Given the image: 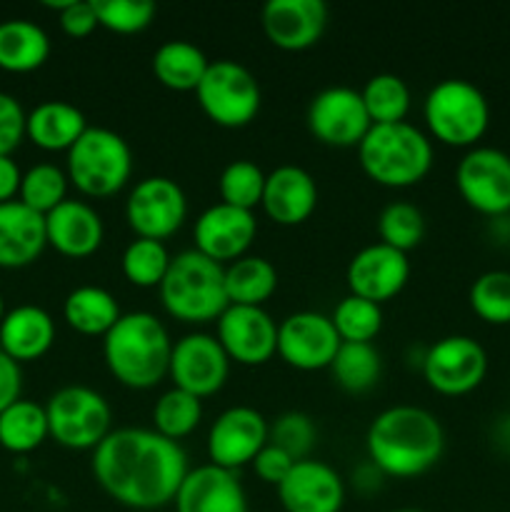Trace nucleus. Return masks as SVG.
<instances>
[{"label": "nucleus", "instance_id": "obj_1", "mask_svg": "<svg viewBox=\"0 0 510 512\" xmlns=\"http://www.w3.org/2000/svg\"><path fill=\"white\" fill-rule=\"evenodd\" d=\"M95 483L108 498L130 510L173 505L188 475V455L175 440L153 428H115L90 458Z\"/></svg>", "mask_w": 510, "mask_h": 512}, {"label": "nucleus", "instance_id": "obj_2", "mask_svg": "<svg viewBox=\"0 0 510 512\" xmlns=\"http://www.w3.org/2000/svg\"><path fill=\"white\" fill-rule=\"evenodd\" d=\"M365 450L370 463L388 478H418L443 455L445 430L430 410L390 405L368 425Z\"/></svg>", "mask_w": 510, "mask_h": 512}, {"label": "nucleus", "instance_id": "obj_3", "mask_svg": "<svg viewBox=\"0 0 510 512\" xmlns=\"http://www.w3.org/2000/svg\"><path fill=\"white\" fill-rule=\"evenodd\" d=\"M173 343L158 315L133 310L105 333L103 360L110 375L130 390H150L168 378Z\"/></svg>", "mask_w": 510, "mask_h": 512}, {"label": "nucleus", "instance_id": "obj_4", "mask_svg": "<svg viewBox=\"0 0 510 512\" xmlns=\"http://www.w3.org/2000/svg\"><path fill=\"white\" fill-rule=\"evenodd\" d=\"M363 173L385 188L418 185L433 168V140L418 125L400 123L373 125L358 148Z\"/></svg>", "mask_w": 510, "mask_h": 512}, {"label": "nucleus", "instance_id": "obj_5", "mask_svg": "<svg viewBox=\"0 0 510 512\" xmlns=\"http://www.w3.org/2000/svg\"><path fill=\"white\" fill-rule=\"evenodd\" d=\"M160 303L180 323H213L228 308L225 265L205 258L195 248L173 255L158 288Z\"/></svg>", "mask_w": 510, "mask_h": 512}, {"label": "nucleus", "instance_id": "obj_6", "mask_svg": "<svg viewBox=\"0 0 510 512\" xmlns=\"http://www.w3.org/2000/svg\"><path fill=\"white\" fill-rule=\"evenodd\" d=\"M423 120L430 138L450 148H475L488 133L490 105L483 90L465 78H445L428 90Z\"/></svg>", "mask_w": 510, "mask_h": 512}, {"label": "nucleus", "instance_id": "obj_7", "mask_svg": "<svg viewBox=\"0 0 510 512\" xmlns=\"http://www.w3.org/2000/svg\"><path fill=\"white\" fill-rule=\"evenodd\" d=\"M68 180L88 198H110L133 175V150L128 140L103 125H88L78 143L65 153Z\"/></svg>", "mask_w": 510, "mask_h": 512}, {"label": "nucleus", "instance_id": "obj_8", "mask_svg": "<svg viewBox=\"0 0 510 512\" xmlns=\"http://www.w3.org/2000/svg\"><path fill=\"white\" fill-rule=\"evenodd\" d=\"M50 438L68 450H95L113 430V408L88 385H65L45 403Z\"/></svg>", "mask_w": 510, "mask_h": 512}, {"label": "nucleus", "instance_id": "obj_9", "mask_svg": "<svg viewBox=\"0 0 510 512\" xmlns=\"http://www.w3.org/2000/svg\"><path fill=\"white\" fill-rule=\"evenodd\" d=\"M200 110L220 128H245L258 115L263 95L260 83L243 63L230 58L210 60L195 88Z\"/></svg>", "mask_w": 510, "mask_h": 512}, {"label": "nucleus", "instance_id": "obj_10", "mask_svg": "<svg viewBox=\"0 0 510 512\" xmlns=\"http://www.w3.org/2000/svg\"><path fill=\"white\" fill-rule=\"evenodd\" d=\"M455 188L465 205L488 218L510 213V155L490 145L465 150L455 165Z\"/></svg>", "mask_w": 510, "mask_h": 512}, {"label": "nucleus", "instance_id": "obj_11", "mask_svg": "<svg viewBox=\"0 0 510 512\" xmlns=\"http://www.w3.org/2000/svg\"><path fill=\"white\" fill-rule=\"evenodd\" d=\"M420 368L430 390L458 398L480 388L488 375V353L470 335H445L425 350Z\"/></svg>", "mask_w": 510, "mask_h": 512}, {"label": "nucleus", "instance_id": "obj_12", "mask_svg": "<svg viewBox=\"0 0 510 512\" xmlns=\"http://www.w3.org/2000/svg\"><path fill=\"white\" fill-rule=\"evenodd\" d=\"M185 218V190L168 175H148L130 188L125 200V220L135 238L165 240L183 228Z\"/></svg>", "mask_w": 510, "mask_h": 512}, {"label": "nucleus", "instance_id": "obj_13", "mask_svg": "<svg viewBox=\"0 0 510 512\" xmlns=\"http://www.w3.org/2000/svg\"><path fill=\"white\" fill-rule=\"evenodd\" d=\"M305 120L313 138L330 148H358L373 128L363 95L348 85H330L315 93Z\"/></svg>", "mask_w": 510, "mask_h": 512}, {"label": "nucleus", "instance_id": "obj_14", "mask_svg": "<svg viewBox=\"0 0 510 512\" xmlns=\"http://www.w3.org/2000/svg\"><path fill=\"white\" fill-rule=\"evenodd\" d=\"M228 375L230 358L215 335L195 330V333L183 335L173 343L168 368L173 388H180L203 400L223 390V385L228 383Z\"/></svg>", "mask_w": 510, "mask_h": 512}, {"label": "nucleus", "instance_id": "obj_15", "mask_svg": "<svg viewBox=\"0 0 510 512\" xmlns=\"http://www.w3.org/2000/svg\"><path fill=\"white\" fill-rule=\"evenodd\" d=\"M215 338L228 353L230 363L265 365L278 355V323L265 308L228 305L215 320Z\"/></svg>", "mask_w": 510, "mask_h": 512}, {"label": "nucleus", "instance_id": "obj_16", "mask_svg": "<svg viewBox=\"0 0 510 512\" xmlns=\"http://www.w3.org/2000/svg\"><path fill=\"white\" fill-rule=\"evenodd\" d=\"M270 423L260 410L250 405H233L213 420L208 430V460L223 470L250 465L255 455L268 445Z\"/></svg>", "mask_w": 510, "mask_h": 512}, {"label": "nucleus", "instance_id": "obj_17", "mask_svg": "<svg viewBox=\"0 0 510 512\" xmlns=\"http://www.w3.org/2000/svg\"><path fill=\"white\" fill-rule=\"evenodd\" d=\"M340 343L330 315L315 310H298L278 323V355L295 370L330 368Z\"/></svg>", "mask_w": 510, "mask_h": 512}, {"label": "nucleus", "instance_id": "obj_18", "mask_svg": "<svg viewBox=\"0 0 510 512\" xmlns=\"http://www.w3.org/2000/svg\"><path fill=\"white\" fill-rule=\"evenodd\" d=\"M255 235H258V220H255L253 210L233 208L220 200L208 205L193 225L195 250L220 265H228L248 255Z\"/></svg>", "mask_w": 510, "mask_h": 512}, {"label": "nucleus", "instance_id": "obj_19", "mask_svg": "<svg viewBox=\"0 0 510 512\" xmlns=\"http://www.w3.org/2000/svg\"><path fill=\"white\" fill-rule=\"evenodd\" d=\"M410 280L408 253L390 248L385 243H370L350 258L345 268V283L350 295L370 300V303H388Z\"/></svg>", "mask_w": 510, "mask_h": 512}, {"label": "nucleus", "instance_id": "obj_20", "mask_svg": "<svg viewBox=\"0 0 510 512\" xmlns=\"http://www.w3.org/2000/svg\"><path fill=\"white\" fill-rule=\"evenodd\" d=\"M275 490L285 512H340L345 505V480L315 458L295 460Z\"/></svg>", "mask_w": 510, "mask_h": 512}, {"label": "nucleus", "instance_id": "obj_21", "mask_svg": "<svg viewBox=\"0 0 510 512\" xmlns=\"http://www.w3.org/2000/svg\"><path fill=\"white\" fill-rule=\"evenodd\" d=\"M263 33L275 48L305 50L318 43L328 25L323 0H268L263 5Z\"/></svg>", "mask_w": 510, "mask_h": 512}, {"label": "nucleus", "instance_id": "obj_22", "mask_svg": "<svg viewBox=\"0 0 510 512\" xmlns=\"http://www.w3.org/2000/svg\"><path fill=\"white\" fill-rule=\"evenodd\" d=\"M173 505L175 512H248V495L233 470L205 463L188 470Z\"/></svg>", "mask_w": 510, "mask_h": 512}, {"label": "nucleus", "instance_id": "obj_23", "mask_svg": "<svg viewBox=\"0 0 510 512\" xmlns=\"http://www.w3.org/2000/svg\"><path fill=\"white\" fill-rule=\"evenodd\" d=\"M318 205V185L315 178L300 165H278L265 173V188L260 208L273 223L293 228L305 223Z\"/></svg>", "mask_w": 510, "mask_h": 512}, {"label": "nucleus", "instance_id": "obj_24", "mask_svg": "<svg viewBox=\"0 0 510 512\" xmlns=\"http://www.w3.org/2000/svg\"><path fill=\"white\" fill-rule=\"evenodd\" d=\"M45 238L65 258H88L103 245L105 225L93 205L68 198L45 215Z\"/></svg>", "mask_w": 510, "mask_h": 512}, {"label": "nucleus", "instance_id": "obj_25", "mask_svg": "<svg viewBox=\"0 0 510 512\" xmlns=\"http://www.w3.org/2000/svg\"><path fill=\"white\" fill-rule=\"evenodd\" d=\"M45 245V215L20 200L0 203V268H25L35 263Z\"/></svg>", "mask_w": 510, "mask_h": 512}, {"label": "nucleus", "instance_id": "obj_26", "mask_svg": "<svg viewBox=\"0 0 510 512\" xmlns=\"http://www.w3.org/2000/svg\"><path fill=\"white\" fill-rule=\"evenodd\" d=\"M55 320L40 305H15L0 320V350L15 363L38 360L53 348Z\"/></svg>", "mask_w": 510, "mask_h": 512}, {"label": "nucleus", "instance_id": "obj_27", "mask_svg": "<svg viewBox=\"0 0 510 512\" xmlns=\"http://www.w3.org/2000/svg\"><path fill=\"white\" fill-rule=\"evenodd\" d=\"M88 130L83 110L68 100H43L35 105L25 120V135L43 150L68 153L80 135Z\"/></svg>", "mask_w": 510, "mask_h": 512}, {"label": "nucleus", "instance_id": "obj_28", "mask_svg": "<svg viewBox=\"0 0 510 512\" xmlns=\"http://www.w3.org/2000/svg\"><path fill=\"white\" fill-rule=\"evenodd\" d=\"M50 55V38L38 23L10 18L0 23V68L8 73L38 70Z\"/></svg>", "mask_w": 510, "mask_h": 512}, {"label": "nucleus", "instance_id": "obj_29", "mask_svg": "<svg viewBox=\"0 0 510 512\" xmlns=\"http://www.w3.org/2000/svg\"><path fill=\"white\" fill-rule=\"evenodd\" d=\"M120 315L123 310H120L115 295L100 285H80L65 295L63 318L80 335L105 338V333L120 320Z\"/></svg>", "mask_w": 510, "mask_h": 512}, {"label": "nucleus", "instance_id": "obj_30", "mask_svg": "<svg viewBox=\"0 0 510 512\" xmlns=\"http://www.w3.org/2000/svg\"><path fill=\"white\" fill-rule=\"evenodd\" d=\"M278 290V270L263 255H243L225 265V293L230 305L263 308Z\"/></svg>", "mask_w": 510, "mask_h": 512}, {"label": "nucleus", "instance_id": "obj_31", "mask_svg": "<svg viewBox=\"0 0 510 512\" xmlns=\"http://www.w3.org/2000/svg\"><path fill=\"white\" fill-rule=\"evenodd\" d=\"M210 60L203 50L190 40H165L153 53V73L165 88L188 93L200 85Z\"/></svg>", "mask_w": 510, "mask_h": 512}, {"label": "nucleus", "instance_id": "obj_32", "mask_svg": "<svg viewBox=\"0 0 510 512\" xmlns=\"http://www.w3.org/2000/svg\"><path fill=\"white\" fill-rule=\"evenodd\" d=\"M50 438L45 405L18 398L0 413V448L25 455L38 450Z\"/></svg>", "mask_w": 510, "mask_h": 512}, {"label": "nucleus", "instance_id": "obj_33", "mask_svg": "<svg viewBox=\"0 0 510 512\" xmlns=\"http://www.w3.org/2000/svg\"><path fill=\"white\" fill-rule=\"evenodd\" d=\"M380 368L383 363L373 343H340L328 370L345 393L360 395L378 383Z\"/></svg>", "mask_w": 510, "mask_h": 512}, {"label": "nucleus", "instance_id": "obj_34", "mask_svg": "<svg viewBox=\"0 0 510 512\" xmlns=\"http://www.w3.org/2000/svg\"><path fill=\"white\" fill-rule=\"evenodd\" d=\"M360 95L373 125L400 123L408 118L413 103L408 83L395 73H378L368 78V83L360 88Z\"/></svg>", "mask_w": 510, "mask_h": 512}, {"label": "nucleus", "instance_id": "obj_35", "mask_svg": "<svg viewBox=\"0 0 510 512\" xmlns=\"http://www.w3.org/2000/svg\"><path fill=\"white\" fill-rule=\"evenodd\" d=\"M150 418L155 433L178 443L180 438H188L203 420V400L180 388H170L158 395Z\"/></svg>", "mask_w": 510, "mask_h": 512}, {"label": "nucleus", "instance_id": "obj_36", "mask_svg": "<svg viewBox=\"0 0 510 512\" xmlns=\"http://www.w3.org/2000/svg\"><path fill=\"white\" fill-rule=\"evenodd\" d=\"M170 260L173 255L165 248L163 240L135 238L125 245L123 255H120V270L135 288H160L170 268Z\"/></svg>", "mask_w": 510, "mask_h": 512}, {"label": "nucleus", "instance_id": "obj_37", "mask_svg": "<svg viewBox=\"0 0 510 512\" xmlns=\"http://www.w3.org/2000/svg\"><path fill=\"white\" fill-rule=\"evenodd\" d=\"M68 173L55 163L30 165L20 180L18 200L40 215H48L68 200Z\"/></svg>", "mask_w": 510, "mask_h": 512}, {"label": "nucleus", "instance_id": "obj_38", "mask_svg": "<svg viewBox=\"0 0 510 512\" xmlns=\"http://www.w3.org/2000/svg\"><path fill=\"white\" fill-rule=\"evenodd\" d=\"M330 320L343 343H373L375 335L383 330V308L348 293L343 300H338Z\"/></svg>", "mask_w": 510, "mask_h": 512}, {"label": "nucleus", "instance_id": "obj_39", "mask_svg": "<svg viewBox=\"0 0 510 512\" xmlns=\"http://www.w3.org/2000/svg\"><path fill=\"white\" fill-rule=\"evenodd\" d=\"M265 173L253 160H230L218 178L220 203L240 210H255L263 200Z\"/></svg>", "mask_w": 510, "mask_h": 512}, {"label": "nucleus", "instance_id": "obj_40", "mask_svg": "<svg viewBox=\"0 0 510 512\" xmlns=\"http://www.w3.org/2000/svg\"><path fill=\"white\" fill-rule=\"evenodd\" d=\"M378 235L380 243L390 245L400 253H408V250L418 248L425 235L423 213L418 205L408 203V200H393L380 210Z\"/></svg>", "mask_w": 510, "mask_h": 512}, {"label": "nucleus", "instance_id": "obj_41", "mask_svg": "<svg viewBox=\"0 0 510 512\" xmlns=\"http://www.w3.org/2000/svg\"><path fill=\"white\" fill-rule=\"evenodd\" d=\"M470 308L490 325H510V270L480 273L470 285Z\"/></svg>", "mask_w": 510, "mask_h": 512}, {"label": "nucleus", "instance_id": "obj_42", "mask_svg": "<svg viewBox=\"0 0 510 512\" xmlns=\"http://www.w3.org/2000/svg\"><path fill=\"white\" fill-rule=\"evenodd\" d=\"M315 438H318V428H315L313 418L300 413V410H288V413L278 415L270 423L268 443L278 445L293 460L310 458V450L315 448Z\"/></svg>", "mask_w": 510, "mask_h": 512}, {"label": "nucleus", "instance_id": "obj_43", "mask_svg": "<svg viewBox=\"0 0 510 512\" xmlns=\"http://www.w3.org/2000/svg\"><path fill=\"white\" fill-rule=\"evenodd\" d=\"M98 25L113 30V33L130 35L140 33L155 20V3L148 0H93Z\"/></svg>", "mask_w": 510, "mask_h": 512}, {"label": "nucleus", "instance_id": "obj_44", "mask_svg": "<svg viewBox=\"0 0 510 512\" xmlns=\"http://www.w3.org/2000/svg\"><path fill=\"white\" fill-rule=\"evenodd\" d=\"M48 8L58 10L60 28L73 38H85L98 28V15H95L93 0H48Z\"/></svg>", "mask_w": 510, "mask_h": 512}, {"label": "nucleus", "instance_id": "obj_45", "mask_svg": "<svg viewBox=\"0 0 510 512\" xmlns=\"http://www.w3.org/2000/svg\"><path fill=\"white\" fill-rule=\"evenodd\" d=\"M25 120L28 113L23 110L18 98L0 90V155H10L25 138Z\"/></svg>", "mask_w": 510, "mask_h": 512}, {"label": "nucleus", "instance_id": "obj_46", "mask_svg": "<svg viewBox=\"0 0 510 512\" xmlns=\"http://www.w3.org/2000/svg\"><path fill=\"white\" fill-rule=\"evenodd\" d=\"M250 465H253L255 475H258L263 483L275 485V488H278V485L283 483L285 475L290 473V468L295 465V460L290 458L285 450H280L278 445L268 443L258 455H255V460Z\"/></svg>", "mask_w": 510, "mask_h": 512}, {"label": "nucleus", "instance_id": "obj_47", "mask_svg": "<svg viewBox=\"0 0 510 512\" xmlns=\"http://www.w3.org/2000/svg\"><path fill=\"white\" fill-rule=\"evenodd\" d=\"M23 390V373H20V363H15L10 355L0 350V413L8 408L10 403L20 398Z\"/></svg>", "mask_w": 510, "mask_h": 512}, {"label": "nucleus", "instance_id": "obj_48", "mask_svg": "<svg viewBox=\"0 0 510 512\" xmlns=\"http://www.w3.org/2000/svg\"><path fill=\"white\" fill-rule=\"evenodd\" d=\"M20 180H23V170L18 168V163L10 155H0V203L18 200Z\"/></svg>", "mask_w": 510, "mask_h": 512}, {"label": "nucleus", "instance_id": "obj_49", "mask_svg": "<svg viewBox=\"0 0 510 512\" xmlns=\"http://www.w3.org/2000/svg\"><path fill=\"white\" fill-rule=\"evenodd\" d=\"M3 315H5V300L3 295H0V320H3Z\"/></svg>", "mask_w": 510, "mask_h": 512}, {"label": "nucleus", "instance_id": "obj_50", "mask_svg": "<svg viewBox=\"0 0 510 512\" xmlns=\"http://www.w3.org/2000/svg\"><path fill=\"white\" fill-rule=\"evenodd\" d=\"M393 512H425V510H415V508H400V510H393Z\"/></svg>", "mask_w": 510, "mask_h": 512}]
</instances>
